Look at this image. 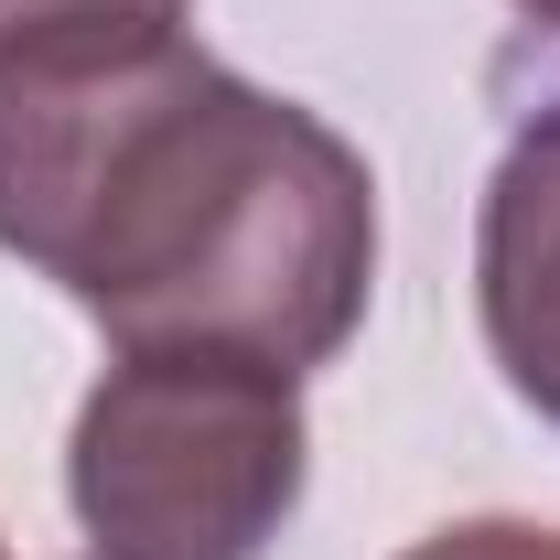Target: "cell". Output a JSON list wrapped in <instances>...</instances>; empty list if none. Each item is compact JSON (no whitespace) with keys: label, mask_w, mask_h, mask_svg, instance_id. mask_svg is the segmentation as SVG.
Masks as SVG:
<instances>
[{"label":"cell","mask_w":560,"mask_h":560,"mask_svg":"<svg viewBox=\"0 0 560 560\" xmlns=\"http://www.w3.org/2000/svg\"><path fill=\"white\" fill-rule=\"evenodd\" d=\"M399 560H560V528L539 517H464V528H431Z\"/></svg>","instance_id":"cell-4"},{"label":"cell","mask_w":560,"mask_h":560,"mask_svg":"<svg viewBox=\"0 0 560 560\" xmlns=\"http://www.w3.org/2000/svg\"><path fill=\"white\" fill-rule=\"evenodd\" d=\"M0 248L108 346H248L302 377L366 324L377 173L184 22H66L0 44Z\"/></svg>","instance_id":"cell-1"},{"label":"cell","mask_w":560,"mask_h":560,"mask_svg":"<svg viewBox=\"0 0 560 560\" xmlns=\"http://www.w3.org/2000/svg\"><path fill=\"white\" fill-rule=\"evenodd\" d=\"M517 11H528V22H550V33H560V0H517Z\"/></svg>","instance_id":"cell-6"},{"label":"cell","mask_w":560,"mask_h":560,"mask_svg":"<svg viewBox=\"0 0 560 560\" xmlns=\"http://www.w3.org/2000/svg\"><path fill=\"white\" fill-rule=\"evenodd\" d=\"M66 22H184V0H0V44L66 33Z\"/></svg>","instance_id":"cell-5"},{"label":"cell","mask_w":560,"mask_h":560,"mask_svg":"<svg viewBox=\"0 0 560 560\" xmlns=\"http://www.w3.org/2000/svg\"><path fill=\"white\" fill-rule=\"evenodd\" d=\"M0 560H11V550H0Z\"/></svg>","instance_id":"cell-7"},{"label":"cell","mask_w":560,"mask_h":560,"mask_svg":"<svg viewBox=\"0 0 560 560\" xmlns=\"http://www.w3.org/2000/svg\"><path fill=\"white\" fill-rule=\"evenodd\" d=\"M475 313L506 388L560 431V97H539L486 173L475 215Z\"/></svg>","instance_id":"cell-3"},{"label":"cell","mask_w":560,"mask_h":560,"mask_svg":"<svg viewBox=\"0 0 560 560\" xmlns=\"http://www.w3.org/2000/svg\"><path fill=\"white\" fill-rule=\"evenodd\" d=\"M302 377L248 346H119L66 442L86 560H259L302 506Z\"/></svg>","instance_id":"cell-2"}]
</instances>
